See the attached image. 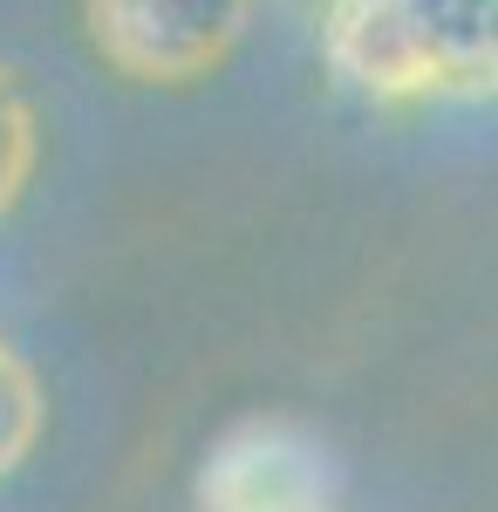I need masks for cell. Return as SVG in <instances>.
Segmentation results:
<instances>
[{"label": "cell", "mask_w": 498, "mask_h": 512, "mask_svg": "<svg viewBox=\"0 0 498 512\" xmlns=\"http://www.w3.org/2000/svg\"><path fill=\"white\" fill-rule=\"evenodd\" d=\"M342 458L335 444L287 417H253L212 444L198 472L205 512H335Z\"/></svg>", "instance_id": "6da1fadb"}, {"label": "cell", "mask_w": 498, "mask_h": 512, "mask_svg": "<svg viewBox=\"0 0 498 512\" xmlns=\"http://www.w3.org/2000/svg\"><path fill=\"white\" fill-rule=\"evenodd\" d=\"M253 0H89V35L123 76L192 82L226 62L246 35Z\"/></svg>", "instance_id": "7a4b0ae2"}, {"label": "cell", "mask_w": 498, "mask_h": 512, "mask_svg": "<svg viewBox=\"0 0 498 512\" xmlns=\"http://www.w3.org/2000/svg\"><path fill=\"white\" fill-rule=\"evenodd\" d=\"M410 41H417L423 69L437 76V89H464V82L492 76L498 55V0H396Z\"/></svg>", "instance_id": "3957f363"}, {"label": "cell", "mask_w": 498, "mask_h": 512, "mask_svg": "<svg viewBox=\"0 0 498 512\" xmlns=\"http://www.w3.org/2000/svg\"><path fill=\"white\" fill-rule=\"evenodd\" d=\"M35 431H41V390L35 376L0 349V472H14L35 451Z\"/></svg>", "instance_id": "277c9868"}, {"label": "cell", "mask_w": 498, "mask_h": 512, "mask_svg": "<svg viewBox=\"0 0 498 512\" xmlns=\"http://www.w3.org/2000/svg\"><path fill=\"white\" fill-rule=\"evenodd\" d=\"M28 164H35V123H28L21 96H14V89H7V76H0V212L21 198Z\"/></svg>", "instance_id": "5b68a950"}]
</instances>
